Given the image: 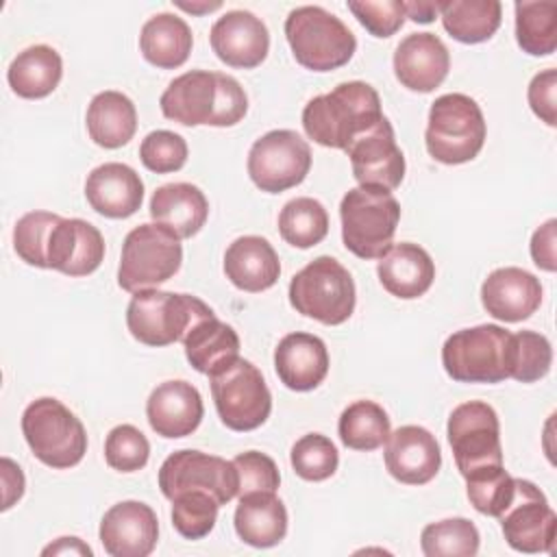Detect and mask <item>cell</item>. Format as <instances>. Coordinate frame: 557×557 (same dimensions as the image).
Instances as JSON below:
<instances>
[{"mask_svg": "<svg viewBox=\"0 0 557 557\" xmlns=\"http://www.w3.org/2000/svg\"><path fill=\"white\" fill-rule=\"evenodd\" d=\"M63 76L61 54L46 44L28 46L11 61L7 70L9 87L26 100H39L50 96Z\"/></svg>", "mask_w": 557, "mask_h": 557, "instance_id": "31", "label": "cell"}, {"mask_svg": "<svg viewBox=\"0 0 557 557\" xmlns=\"http://www.w3.org/2000/svg\"><path fill=\"white\" fill-rule=\"evenodd\" d=\"M41 555H87V557H91L94 550L81 537H59L57 542L46 546L41 550Z\"/></svg>", "mask_w": 557, "mask_h": 557, "instance_id": "51", "label": "cell"}, {"mask_svg": "<svg viewBox=\"0 0 557 557\" xmlns=\"http://www.w3.org/2000/svg\"><path fill=\"white\" fill-rule=\"evenodd\" d=\"M516 41L531 57L553 54L557 48V2H516Z\"/></svg>", "mask_w": 557, "mask_h": 557, "instance_id": "36", "label": "cell"}, {"mask_svg": "<svg viewBox=\"0 0 557 557\" xmlns=\"http://www.w3.org/2000/svg\"><path fill=\"white\" fill-rule=\"evenodd\" d=\"M516 479L505 470L503 463H490L476 468L466 476V494L470 505L483 513L498 518L513 496Z\"/></svg>", "mask_w": 557, "mask_h": 557, "instance_id": "39", "label": "cell"}, {"mask_svg": "<svg viewBox=\"0 0 557 557\" xmlns=\"http://www.w3.org/2000/svg\"><path fill=\"white\" fill-rule=\"evenodd\" d=\"M185 357L200 374H213L239 357L235 329L213 315L196 322L183 337Z\"/></svg>", "mask_w": 557, "mask_h": 557, "instance_id": "32", "label": "cell"}, {"mask_svg": "<svg viewBox=\"0 0 557 557\" xmlns=\"http://www.w3.org/2000/svg\"><path fill=\"white\" fill-rule=\"evenodd\" d=\"M174 4L183 11H187V13H194V15L211 13V11H218L222 7V2H181V0H176Z\"/></svg>", "mask_w": 557, "mask_h": 557, "instance_id": "53", "label": "cell"}, {"mask_svg": "<svg viewBox=\"0 0 557 557\" xmlns=\"http://www.w3.org/2000/svg\"><path fill=\"white\" fill-rule=\"evenodd\" d=\"M139 159L154 174L176 172L187 161V141L174 131H152L139 144Z\"/></svg>", "mask_w": 557, "mask_h": 557, "instance_id": "45", "label": "cell"}, {"mask_svg": "<svg viewBox=\"0 0 557 557\" xmlns=\"http://www.w3.org/2000/svg\"><path fill=\"white\" fill-rule=\"evenodd\" d=\"M337 433L346 448L370 453L387 442L392 433L389 416L374 400H355L342 411Z\"/></svg>", "mask_w": 557, "mask_h": 557, "instance_id": "35", "label": "cell"}, {"mask_svg": "<svg viewBox=\"0 0 557 557\" xmlns=\"http://www.w3.org/2000/svg\"><path fill=\"white\" fill-rule=\"evenodd\" d=\"M450 70V54L433 33L407 35L394 52V74L411 91L429 94L444 83Z\"/></svg>", "mask_w": 557, "mask_h": 557, "instance_id": "22", "label": "cell"}, {"mask_svg": "<svg viewBox=\"0 0 557 557\" xmlns=\"http://www.w3.org/2000/svg\"><path fill=\"white\" fill-rule=\"evenodd\" d=\"M233 524L248 546L270 548L287 535V509L276 492H250L239 496Z\"/></svg>", "mask_w": 557, "mask_h": 557, "instance_id": "28", "label": "cell"}, {"mask_svg": "<svg viewBox=\"0 0 557 557\" xmlns=\"http://www.w3.org/2000/svg\"><path fill=\"white\" fill-rule=\"evenodd\" d=\"M183 263L181 237L163 224L146 222L128 231L122 244L117 285L139 292L170 281Z\"/></svg>", "mask_w": 557, "mask_h": 557, "instance_id": "10", "label": "cell"}, {"mask_svg": "<svg viewBox=\"0 0 557 557\" xmlns=\"http://www.w3.org/2000/svg\"><path fill=\"white\" fill-rule=\"evenodd\" d=\"M194 46L191 28L174 13H157L144 22L139 33V50L150 65L161 70L181 67Z\"/></svg>", "mask_w": 557, "mask_h": 557, "instance_id": "33", "label": "cell"}, {"mask_svg": "<svg viewBox=\"0 0 557 557\" xmlns=\"http://www.w3.org/2000/svg\"><path fill=\"white\" fill-rule=\"evenodd\" d=\"M498 522L507 544L513 550L553 553L557 516L535 483L516 479L513 496L498 516Z\"/></svg>", "mask_w": 557, "mask_h": 557, "instance_id": "15", "label": "cell"}, {"mask_svg": "<svg viewBox=\"0 0 557 557\" xmlns=\"http://www.w3.org/2000/svg\"><path fill=\"white\" fill-rule=\"evenodd\" d=\"M555 242H557V220L550 218L531 237V259L537 268H542L546 272L557 270Z\"/></svg>", "mask_w": 557, "mask_h": 557, "instance_id": "49", "label": "cell"}, {"mask_svg": "<svg viewBox=\"0 0 557 557\" xmlns=\"http://www.w3.org/2000/svg\"><path fill=\"white\" fill-rule=\"evenodd\" d=\"M248 176L268 194H281L300 185L311 170L309 144L289 128H276L261 135L248 152Z\"/></svg>", "mask_w": 557, "mask_h": 557, "instance_id": "12", "label": "cell"}, {"mask_svg": "<svg viewBox=\"0 0 557 557\" xmlns=\"http://www.w3.org/2000/svg\"><path fill=\"white\" fill-rule=\"evenodd\" d=\"M405 15L418 24H429L437 15V2L429 0H413V2H403Z\"/></svg>", "mask_w": 557, "mask_h": 557, "instance_id": "52", "label": "cell"}, {"mask_svg": "<svg viewBox=\"0 0 557 557\" xmlns=\"http://www.w3.org/2000/svg\"><path fill=\"white\" fill-rule=\"evenodd\" d=\"M207 215V196L191 183L161 185L150 198V218L174 231L181 239L194 237L205 226Z\"/></svg>", "mask_w": 557, "mask_h": 557, "instance_id": "29", "label": "cell"}, {"mask_svg": "<svg viewBox=\"0 0 557 557\" xmlns=\"http://www.w3.org/2000/svg\"><path fill=\"white\" fill-rule=\"evenodd\" d=\"M205 416L200 392L187 381H165L157 385L146 400L150 429L168 440L191 435Z\"/></svg>", "mask_w": 557, "mask_h": 557, "instance_id": "21", "label": "cell"}, {"mask_svg": "<svg viewBox=\"0 0 557 557\" xmlns=\"http://www.w3.org/2000/svg\"><path fill=\"white\" fill-rule=\"evenodd\" d=\"M437 13L453 39L481 44L498 30L503 4L498 0H442L437 2Z\"/></svg>", "mask_w": 557, "mask_h": 557, "instance_id": "34", "label": "cell"}, {"mask_svg": "<svg viewBox=\"0 0 557 557\" xmlns=\"http://www.w3.org/2000/svg\"><path fill=\"white\" fill-rule=\"evenodd\" d=\"M104 259V237L87 220L61 218L48 244V270L65 276H87Z\"/></svg>", "mask_w": 557, "mask_h": 557, "instance_id": "20", "label": "cell"}, {"mask_svg": "<svg viewBox=\"0 0 557 557\" xmlns=\"http://www.w3.org/2000/svg\"><path fill=\"white\" fill-rule=\"evenodd\" d=\"M274 370L285 387L311 392L329 374L326 344L313 333H287L274 348Z\"/></svg>", "mask_w": 557, "mask_h": 557, "instance_id": "25", "label": "cell"}, {"mask_svg": "<svg viewBox=\"0 0 557 557\" xmlns=\"http://www.w3.org/2000/svg\"><path fill=\"white\" fill-rule=\"evenodd\" d=\"M22 433L33 455L54 470L74 468L87 453L83 422L61 400L50 396L37 398L24 409Z\"/></svg>", "mask_w": 557, "mask_h": 557, "instance_id": "9", "label": "cell"}, {"mask_svg": "<svg viewBox=\"0 0 557 557\" xmlns=\"http://www.w3.org/2000/svg\"><path fill=\"white\" fill-rule=\"evenodd\" d=\"M442 366L457 383H500L509 379L511 333L498 324L455 331L442 346Z\"/></svg>", "mask_w": 557, "mask_h": 557, "instance_id": "7", "label": "cell"}, {"mask_svg": "<svg viewBox=\"0 0 557 557\" xmlns=\"http://www.w3.org/2000/svg\"><path fill=\"white\" fill-rule=\"evenodd\" d=\"M209 315L213 309L191 294L150 287L133 294L126 307V326L146 346H168L183 342L187 331Z\"/></svg>", "mask_w": 557, "mask_h": 557, "instance_id": "4", "label": "cell"}, {"mask_svg": "<svg viewBox=\"0 0 557 557\" xmlns=\"http://www.w3.org/2000/svg\"><path fill=\"white\" fill-rule=\"evenodd\" d=\"M479 529L468 518L431 522L420 533V546L426 557H472L479 553Z\"/></svg>", "mask_w": 557, "mask_h": 557, "instance_id": "38", "label": "cell"}, {"mask_svg": "<svg viewBox=\"0 0 557 557\" xmlns=\"http://www.w3.org/2000/svg\"><path fill=\"white\" fill-rule=\"evenodd\" d=\"M485 135V117L474 98L455 91L431 104L424 144L435 161L444 165L472 161L481 152Z\"/></svg>", "mask_w": 557, "mask_h": 557, "instance_id": "5", "label": "cell"}, {"mask_svg": "<svg viewBox=\"0 0 557 557\" xmlns=\"http://www.w3.org/2000/svg\"><path fill=\"white\" fill-rule=\"evenodd\" d=\"M209 41L222 63L242 70L261 65L270 50L268 26L261 17L244 9L226 11L218 17L211 26Z\"/></svg>", "mask_w": 557, "mask_h": 557, "instance_id": "18", "label": "cell"}, {"mask_svg": "<svg viewBox=\"0 0 557 557\" xmlns=\"http://www.w3.org/2000/svg\"><path fill=\"white\" fill-rule=\"evenodd\" d=\"M87 133L94 144L115 150L128 144L137 131V109L122 91H100L87 107Z\"/></svg>", "mask_w": 557, "mask_h": 557, "instance_id": "30", "label": "cell"}, {"mask_svg": "<svg viewBox=\"0 0 557 557\" xmlns=\"http://www.w3.org/2000/svg\"><path fill=\"white\" fill-rule=\"evenodd\" d=\"M233 466L239 476L237 496H244L250 492H276L281 485V474L274 459L259 450L239 453L233 459Z\"/></svg>", "mask_w": 557, "mask_h": 557, "instance_id": "47", "label": "cell"}, {"mask_svg": "<svg viewBox=\"0 0 557 557\" xmlns=\"http://www.w3.org/2000/svg\"><path fill=\"white\" fill-rule=\"evenodd\" d=\"M376 274L392 296L413 300L424 296L433 285L435 263L422 246L400 242L389 246V250L379 259Z\"/></svg>", "mask_w": 557, "mask_h": 557, "instance_id": "27", "label": "cell"}, {"mask_svg": "<svg viewBox=\"0 0 557 557\" xmlns=\"http://www.w3.org/2000/svg\"><path fill=\"white\" fill-rule=\"evenodd\" d=\"M150 444L133 424H117L104 440V459L117 472H137L148 463Z\"/></svg>", "mask_w": 557, "mask_h": 557, "instance_id": "44", "label": "cell"}, {"mask_svg": "<svg viewBox=\"0 0 557 557\" xmlns=\"http://www.w3.org/2000/svg\"><path fill=\"white\" fill-rule=\"evenodd\" d=\"M98 535L111 557H148L159 540V520L150 505L122 500L104 511Z\"/></svg>", "mask_w": 557, "mask_h": 557, "instance_id": "17", "label": "cell"}, {"mask_svg": "<svg viewBox=\"0 0 557 557\" xmlns=\"http://www.w3.org/2000/svg\"><path fill=\"white\" fill-rule=\"evenodd\" d=\"M159 107L168 120L183 126H235L248 111V96L228 74L189 70L165 87Z\"/></svg>", "mask_w": 557, "mask_h": 557, "instance_id": "1", "label": "cell"}, {"mask_svg": "<svg viewBox=\"0 0 557 557\" xmlns=\"http://www.w3.org/2000/svg\"><path fill=\"white\" fill-rule=\"evenodd\" d=\"M218 498L202 490L181 492L172 498V524L185 540H202L218 520Z\"/></svg>", "mask_w": 557, "mask_h": 557, "instance_id": "40", "label": "cell"}, {"mask_svg": "<svg viewBox=\"0 0 557 557\" xmlns=\"http://www.w3.org/2000/svg\"><path fill=\"white\" fill-rule=\"evenodd\" d=\"M481 302L496 320L522 322L537 311L542 302V283L535 274L522 268H498L483 281Z\"/></svg>", "mask_w": 557, "mask_h": 557, "instance_id": "23", "label": "cell"}, {"mask_svg": "<svg viewBox=\"0 0 557 557\" xmlns=\"http://www.w3.org/2000/svg\"><path fill=\"white\" fill-rule=\"evenodd\" d=\"M59 220L61 215L50 211H30L15 222L13 248L24 263L48 270V244Z\"/></svg>", "mask_w": 557, "mask_h": 557, "instance_id": "42", "label": "cell"}, {"mask_svg": "<svg viewBox=\"0 0 557 557\" xmlns=\"http://www.w3.org/2000/svg\"><path fill=\"white\" fill-rule=\"evenodd\" d=\"M289 461L294 472L305 481H326L339 466L335 444L322 433H307L292 446Z\"/></svg>", "mask_w": 557, "mask_h": 557, "instance_id": "43", "label": "cell"}, {"mask_svg": "<svg viewBox=\"0 0 557 557\" xmlns=\"http://www.w3.org/2000/svg\"><path fill=\"white\" fill-rule=\"evenodd\" d=\"M342 242L359 259H381L394 239L400 205L392 191L352 187L339 202Z\"/></svg>", "mask_w": 557, "mask_h": 557, "instance_id": "8", "label": "cell"}, {"mask_svg": "<svg viewBox=\"0 0 557 557\" xmlns=\"http://www.w3.org/2000/svg\"><path fill=\"white\" fill-rule=\"evenodd\" d=\"M553 363V348L546 335L535 331L511 333V368L509 379L535 383L544 379Z\"/></svg>", "mask_w": 557, "mask_h": 557, "instance_id": "41", "label": "cell"}, {"mask_svg": "<svg viewBox=\"0 0 557 557\" xmlns=\"http://www.w3.org/2000/svg\"><path fill=\"white\" fill-rule=\"evenodd\" d=\"M344 152L350 157L352 176L359 187L392 191L405 178V154L387 117L359 135Z\"/></svg>", "mask_w": 557, "mask_h": 557, "instance_id": "16", "label": "cell"}, {"mask_svg": "<svg viewBox=\"0 0 557 557\" xmlns=\"http://www.w3.org/2000/svg\"><path fill=\"white\" fill-rule=\"evenodd\" d=\"M348 11L357 17V22L374 37H392L405 24V7L403 0H383V2H368V0H350Z\"/></svg>", "mask_w": 557, "mask_h": 557, "instance_id": "46", "label": "cell"}, {"mask_svg": "<svg viewBox=\"0 0 557 557\" xmlns=\"http://www.w3.org/2000/svg\"><path fill=\"white\" fill-rule=\"evenodd\" d=\"M292 307L326 326L344 324L357 302V289L350 272L333 257L322 255L309 261L289 281L287 289Z\"/></svg>", "mask_w": 557, "mask_h": 557, "instance_id": "6", "label": "cell"}, {"mask_svg": "<svg viewBox=\"0 0 557 557\" xmlns=\"http://www.w3.org/2000/svg\"><path fill=\"white\" fill-rule=\"evenodd\" d=\"M278 233L294 248H311L326 237L329 213L315 198H294L278 213Z\"/></svg>", "mask_w": 557, "mask_h": 557, "instance_id": "37", "label": "cell"}, {"mask_svg": "<svg viewBox=\"0 0 557 557\" xmlns=\"http://www.w3.org/2000/svg\"><path fill=\"white\" fill-rule=\"evenodd\" d=\"M159 487L168 500L181 492L202 490L226 505L237 496L239 476L233 461L202 450H176L159 468Z\"/></svg>", "mask_w": 557, "mask_h": 557, "instance_id": "14", "label": "cell"}, {"mask_svg": "<svg viewBox=\"0 0 557 557\" xmlns=\"http://www.w3.org/2000/svg\"><path fill=\"white\" fill-rule=\"evenodd\" d=\"M557 70L548 67L544 72H537L527 89V98L531 104V111L546 122L548 126L557 124Z\"/></svg>", "mask_w": 557, "mask_h": 557, "instance_id": "48", "label": "cell"}, {"mask_svg": "<svg viewBox=\"0 0 557 557\" xmlns=\"http://www.w3.org/2000/svg\"><path fill=\"white\" fill-rule=\"evenodd\" d=\"M0 468H2V487H4L2 490L4 492L2 511H7L24 494V474H22V468L15 461H11L9 457H2Z\"/></svg>", "mask_w": 557, "mask_h": 557, "instance_id": "50", "label": "cell"}, {"mask_svg": "<svg viewBox=\"0 0 557 557\" xmlns=\"http://www.w3.org/2000/svg\"><path fill=\"white\" fill-rule=\"evenodd\" d=\"M285 37L294 59L311 72H331L346 65L357 39L352 30L322 7L305 4L285 17Z\"/></svg>", "mask_w": 557, "mask_h": 557, "instance_id": "3", "label": "cell"}, {"mask_svg": "<svg viewBox=\"0 0 557 557\" xmlns=\"http://www.w3.org/2000/svg\"><path fill=\"white\" fill-rule=\"evenodd\" d=\"M224 274L242 292H265L281 276V261L265 237H237L224 252Z\"/></svg>", "mask_w": 557, "mask_h": 557, "instance_id": "26", "label": "cell"}, {"mask_svg": "<svg viewBox=\"0 0 557 557\" xmlns=\"http://www.w3.org/2000/svg\"><path fill=\"white\" fill-rule=\"evenodd\" d=\"M442 450L431 431L418 424L398 426L385 442V468L405 485H424L440 472Z\"/></svg>", "mask_w": 557, "mask_h": 557, "instance_id": "19", "label": "cell"}, {"mask_svg": "<svg viewBox=\"0 0 557 557\" xmlns=\"http://www.w3.org/2000/svg\"><path fill=\"white\" fill-rule=\"evenodd\" d=\"M211 396L222 424L231 431H255L272 411V394L261 370L248 359H233L209 374Z\"/></svg>", "mask_w": 557, "mask_h": 557, "instance_id": "11", "label": "cell"}, {"mask_svg": "<svg viewBox=\"0 0 557 557\" xmlns=\"http://www.w3.org/2000/svg\"><path fill=\"white\" fill-rule=\"evenodd\" d=\"M85 198L96 213L111 220H124L139 211L144 181L131 165L109 161L87 174Z\"/></svg>", "mask_w": 557, "mask_h": 557, "instance_id": "24", "label": "cell"}, {"mask_svg": "<svg viewBox=\"0 0 557 557\" xmlns=\"http://www.w3.org/2000/svg\"><path fill=\"white\" fill-rule=\"evenodd\" d=\"M446 435L457 470L463 479L476 468L503 463L500 424L492 405L483 400L457 405L448 416Z\"/></svg>", "mask_w": 557, "mask_h": 557, "instance_id": "13", "label": "cell"}, {"mask_svg": "<svg viewBox=\"0 0 557 557\" xmlns=\"http://www.w3.org/2000/svg\"><path fill=\"white\" fill-rule=\"evenodd\" d=\"M383 117L376 89L363 81H348L305 104L302 128L315 144L346 150Z\"/></svg>", "mask_w": 557, "mask_h": 557, "instance_id": "2", "label": "cell"}]
</instances>
